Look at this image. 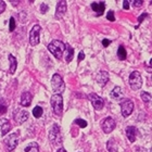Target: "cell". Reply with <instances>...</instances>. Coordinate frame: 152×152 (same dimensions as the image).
Returning a JSON list of instances; mask_svg holds the SVG:
<instances>
[{
	"instance_id": "6",
	"label": "cell",
	"mask_w": 152,
	"mask_h": 152,
	"mask_svg": "<svg viewBox=\"0 0 152 152\" xmlns=\"http://www.w3.org/2000/svg\"><path fill=\"white\" fill-rule=\"evenodd\" d=\"M49 139H50L52 145H60L62 142V138H61V133H60V127L58 126L57 124L52 126L50 133H49Z\"/></svg>"
},
{
	"instance_id": "12",
	"label": "cell",
	"mask_w": 152,
	"mask_h": 152,
	"mask_svg": "<svg viewBox=\"0 0 152 152\" xmlns=\"http://www.w3.org/2000/svg\"><path fill=\"white\" fill-rule=\"evenodd\" d=\"M27 118H28V112L25 111V110H18V111L14 113V120H15L16 123L22 124V123H24Z\"/></svg>"
},
{
	"instance_id": "26",
	"label": "cell",
	"mask_w": 152,
	"mask_h": 152,
	"mask_svg": "<svg viewBox=\"0 0 152 152\" xmlns=\"http://www.w3.org/2000/svg\"><path fill=\"white\" fill-rule=\"evenodd\" d=\"M74 124L78 125V126L82 127V128H85V127L87 126V122L84 121V120H82V118H76V120L74 121Z\"/></svg>"
},
{
	"instance_id": "11",
	"label": "cell",
	"mask_w": 152,
	"mask_h": 152,
	"mask_svg": "<svg viewBox=\"0 0 152 152\" xmlns=\"http://www.w3.org/2000/svg\"><path fill=\"white\" fill-rule=\"evenodd\" d=\"M66 2L64 1V0H61V1H59L57 4V9H56V19L60 20L63 18V15L65 14V12H66Z\"/></svg>"
},
{
	"instance_id": "34",
	"label": "cell",
	"mask_w": 152,
	"mask_h": 152,
	"mask_svg": "<svg viewBox=\"0 0 152 152\" xmlns=\"http://www.w3.org/2000/svg\"><path fill=\"white\" fill-rule=\"evenodd\" d=\"M84 59H85V53H84L83 51H80V52H79V54H78V59H77V61H78V62H80V61L84 60Z\"/></svg>"
},
{
	"instance_id": "30",
	"label": "cell",
	"mask_w": 152,
	"mask_h": 152,
	"mask_svg": "<svg viewBox=\"0 0 152 152\" xmlns=\"http://www.w3.org/2000/svg\"><path fill=\"white\" fill-rule=\"evenodd\" d=\"M48 9H49V7L46 4V3H42L40 6V11H41V13H46L48 11Z\"/></svg>"
},
{
	"instance_id": "25",
	"label": "cell",
	"mask_w": 152,
	"mask_h": 152,
	"mask_svg": "<svg viewBox=\"0 0 152 152\" xmlns=\"http://www.w3.org/2000/svg\"><path fill=\"white\" fill-rule=\"evenodd\" d=\"M42 113H44V110H42L41 107H35L34 110H33V115H34L36 118L40 117L41 115H42Z\"/></svg>"
},
{
	"instance_id": "3",
	"label": "cell",
	"mask_w": 152,
	"mask_h": 152,
	"mask_svg": "<svg viewBox=\"0 0 152 152\" xmlns=\"http://www.w3.org/2000/svg\"><path fill=\"white\" fill-rule=\"evenodd\" d=\"M51 86H52V90L54 91V94L57 95H61L65 89V84H64L63 78L61 77V75L59 74H54L52 76L51 79Z\"/></svg>"
},
{
	"instance_id": "32",
	"label": "cell",
	"mask_w": 152,
	"mask_h": 152,
	"mask_svg": "<svg viewBox=\"0 0 152 152\" xmlns=\"http://www.w3.org/2000/svg\"><path fill=\"white\" fill-rule=\"evenodd\" d=\"M4 9H6V2L2 1V0H0V14L4 11Z\"/></svg>"
},
{
	"instance_id": "14",
	"label": "cell",
	"mask_w": 152,
	"mask_h": 152,
	"mask_svg": "<svg viewBox=\"0 0 152 152\" xmlns=\"http://www.w3.org/2000/svg\"><path fill=\"white\" fill-rule=\"evenodd\" d=\"M125 134H126V137L128 138V140H129L130 142H134L136 140V137H137V128L134 126L126 127Z\"/></svg>"
},
{
	"instance_id": "7",
	"label": "cell",
	"mask_w": 152,
	"mask_h": 152,
	"mask_svg": "<svg viewBox=\"0 0 152 152\" xmlns=\"http://www.w3.org/2000/svg\"><path fill=\"white\" fill-rule=\"evenodd\" d=\"M40 29H41V27L39 25H35L31 29V33H29V42H31L32 46H37V45L39 44Z\"/></svg>"
},
{
	"instance_id": "20",
	"label": "cell",
	"mask_w": 152,
	"mask_h": 152,
	"mask_svg": "<svg viewBox=\"0 0 152 152\" xmlns=\"http://www.w3.org/2000/svg\"><path fill=\"white\" fill-rule=\"evenodd\" d=\"M9 62H10V69L9 72L11 74H14L16 71V66H18V62H16V59L13 57L12 54H9Z\"/></svg>"
},
{
	"instance_id": "15",
	"label": "cell",
	"mask_w": 152,
	"mask_h": 152,
	"mask_svg": "<svg viewBox=\"0 0 152 152\" xmlns=\"http://www.w3.org/2000/svg\"><path fill=\"white\" fill-rule=\"evenodd\" d=\"M91 9L94 10L98 15H102L105 9V3L103 2V1H100V2H92Z\"/></svg>"
},
{
	"instance_id": "5",
	"label": "cell",
	"mask_w": 152,
	"mask_h": 152,
	"mask_svg": "<svg viewBox=\"0 0 152 152\" xmlns=\"http://www.w3.org/2000/svg\"><path fill=\"white\" fill-rule=\"evenodd\" d=\"M129 85L133 90H138V89L141 88L142 78H141V75L138 71H134L133 73L129 75Z\"/></svg>"
},
{
	"instance_id": "23",
	"label": "cell",
	"mask_w": 152,
	"mask_h": 152,
	"mask_svg": "<svg viewBox=\"0 0 152 152\" xmlns=\"http://www.w3.org/2000/svg\"><path fill=\"white\" fill-rule=\"evenodd\" d=\"M117 57L120 60H125L127 57V53H126V49L124 48L123 45H121L120 47H118V50H117Z\"/></svg>"
},
{
	"instance_id": "17",
	"label": "cell",
	"mask_w": 152,
	"mask_h": 152,
	"mask_svg": "<svg viewBox=\"0 0 152 152\" xmlns=\"http://www.w3.org/2000/svg\"><path fill=\"white\" fill-rule=\"evenodd\" d=\"M32 95L29 92H23L22 96H21V104L23 107H28L31 103H32Z\"/></svg>"
},
{
	"instance_id": "4",
	"label": "cell",
	"mask_w": 152,
	"mask_h": 152,
	"mask_svg": "<svg viewBox=\"0 0 152 152\" xmlns=\"http://www.w3.org/2000/svg\"><path fill=\"white\" fill-rule=\"evenodd\" d=\"M19 143V132L10 134L9 136L4 138V146L8 152H11L15 149Z\"/></svg>"
},
{
	"instance_id": "33",
	"label": "cell",
	"mask_w": 152,
	"mask_h": 152,
	"mask_svg": "<svg viewBox=\"0 0 152 152\" xmlns=\"http://www.w3.org/2000/svg\"><path fill=\"white\" fill-rule=\"evenodd\" d=\"M123 8L125 10L129 9V1H128V0H124L123 1Z\"/></svg>"
},
{
	"instance_id": "31",
	"label": "cell",
	"mask_w": 152,
	"mask_h": 152,
	"mask_svg": "<svg viewBox=\"0 0 152 152\" xmlns=\"http://www.w3.org/2000/svg\"><path fill=\"white\" fill-rule=\"evenodd\" d=\"M142 3H143V1L142 0H134L133 1V4H134V7H141L142 6Z\"/></svg>"
},
{
	"instance_id": "22",
	"label": "cell",
	"mask_w": 152,
	"mask_h": 152,
	"mask_svg": "<svg viewBox=\"0 0 152 152\" xmlns=\"http://www.w3.org/2000/svg\"><path fill=\"white\" fill-rule=\"evenodd\" d=\"M107 149L109 152H116L117 151V143L115 142L114 139H110L107 143Z\"/></svg>"
},
{
	"instance_id": "18",
	"label": "cell",
	"mask_w": 152,
	"mask_h": 152,
	"mask_svg": "<svg viewBox=\"0 0 152 152\" xmlns=\"http://www.w3.org/2000/svg\"><path fill=\"white\" fill-rule=\"evenodd\" d=\"M110 96H111V98L114 99V100H121L124 97L121 87H114L113 90L110 92Z\"/></svg>"
},
{
	"instance_id": "35",
	"label": "cell",
	"mask_w": 152,
	"mask_h": 152,
	"mask_svg": "<svg viewBox=\"0 0 152 152\" xmlns=\"http://www.w3.org/2000/svg\"><path fill=\"white\" fill-rule=\"evenodd\" d=\"M110 44H111V40H109V39H103V40H102V45H103V47H108Z\"/></svg>"
},
{
	"instance_id": "8",
	"label": "cell",
	"mask_w": 152,
	"mask_h": 152,
	"mask_svg": "<svg viewBox=\"0 0 152 152\" xmlns=\"http://www.w3.org/2000/svg\"><path fill=\"white\" fill-rule=\"evenodd\" d=\"M88 98L91 102L92 107L95 108V110H101L103 108V105H104V101H103V99L101 97H99L98 95H96V94H89L88 95Z\"/></svg>"
},
{
	"instance_id": "9",
	"label": "cell",
	"mask_w": 152,
	"mask_h": 152,
	"mask_svg": "<svg viewBox=\"0 0 152 152\" xmlns=\"http://www.w3.org/2000/svg\"><path fill=\"white\" fill-rule=\"evenodd\" d=\"M121 110L124 117L129 116L134 111V102L132 100H125V101L121 104Z\"/></svg>"
},
{
	"instance_id": "28",
	"label": "cell",
	"mask_w": 152,
	"mask_h": 152,
	"mask_svg": "<svg viewBox=\"0 0 152 152\" xmlns=\"http://www.w3.org/2000/svg\"><path fill=\"white\" fill-rule=\"evenodd\" d=\"M14 29H15V20H14V18H11L9 23V31L10 32H13Z\"/></svg>"
},
{
	"instance_id": "16",
	"label": "cell",
	"mask_w": 152,
	"mask_h": 152,
	"mask_svg": "<svg viewBox=\"0 0 152 152\" xmlns=\"http://www.w3.org/2000/svg\"><path fill=\"white\" fill-rule=\"evenodd\" d=\"M0 125H1V135L4 137L11 129V124H10L9 120L4 118V120L0 121Z\"/></svg>"
},
{
	"instance_id": "19",
	"label": "cell",
	"mask_w": 152,
	"mask_h": 152,
	"mask_svg": "<svg viewBox=\"0 0 152 152\" xmlns=\"http://www.w3.org/2000/svg\"><path fill=\"white\" fill-rule=\"evenodd\" d=\"M65 48H66V52H65V61H66L67 63H70L74 58V49L71 47L70 45H65Z\"/></svg>"
},
{
	"instance_id": "24",
	"label": "cell",
	"mask_w": 152,
	"mask_h": 152,
	"mask_svg": "<svg viewBox=\"0 0 152 152\" xmlns=\"http://www.w3.org/2000/svg\"><path fill=\"white\" fill-rule=\"evenodd\" d=\"M141 99H142V101L145 103H150L151 102V95H150L149 92H146V91H142L141 92V95H140Z\"/></svg>"
},
{
	"instance_id": "27",
	"label": "cell",
	"mask_w": 152,
	"mask_h": 152,
	"mask_svg": "<svg viewBox=\"0 0 152 152\" xmlns=\"http://www.w3.org/2000/svg\"><path fill=\"white\" fill-rule=\"evenodd\" d=\"M7 112V103L3 99H0V114H4Z\"/></svg>"
},
{
	"instance_id": "13",
	"label": "cell",
	"mask_w": 152,
	"mask_h": 152,
	"mask_svg": "<svg viewBox=\"0 0 152 152\" xmlns=\"http://www.w3.org/2000/svg\"><path fill=\"white\" fill-rule=\"evenodd\" d=\"M96 80H97V83H98L99 85L103 87L109 80V73L107 72V71H101V72H99L97 77H96Z\"/></svg>"
},
{
	"instance_id": "21",
	"label": "cell",
	"mask_w": 152,
	"mask_h": 152,
	"mask_svg": "<svg viewBox=\"0 0 152 152\" xmlns=\"http://www.w3.org/2000/svg\"><path fill=\"white\" fill-rule=\"evenodd\" d=\"M25 152H39V146L37 142H31L28 146L24 149Z\"/></svg>"
},
{
	"instance_id": "37",
	"label": "cell",
	"mask_w": 152,
	"mask_h": 152,
	"mask_svg": "<svg viewBox=\"0 0 152 152\" xmlns=\"http://www.w3.org/2000/svg\"><path fill=\"white\" fill-rule=\"evenodd\" d=\"M136 152H148V151H147V150H145V149H141V148H138Z\"/></svg>"
},
{
	"instance_id": "2",
	"label": "cell",
	"mask_w": 152,
	"mask_h": 152,
	"mask_svg": "<svg viewBox=\"0 0 152 152\" xmlns=\"http://www.w3.org/2000/svg\"><path fill=\"white\" fill-rule=\"evenodd\" d=\"M51 107H52V110H53L54 114L58 115V116H61L62 113H63V98L61 95H57L54 94L52 97H51Z\"/></svg>"
},
{
	"instance_id": "10",
	"label": "cell",
	"mask_w": 152,
	"mask_h": 152,
	"mask_svg": "<svg viewBox=\"0 0 152 152\" xmlns=\"http://www.w3.org/2000/svg\"><path fill=\"white\" fill-rule=\"evenodd\" d=\"M115 126H116V123H115L114 118H112V117H107L102 122V129H103V132L105 134L111 133L112 130L115 128Z\"/></svg>"
},
{
	"instance_id": "1",
	"label": "cell",
	"mask_w": 152,
	"mask_h": 152,
	"mask_svg": "<svg viewBox=\"0 0 152 152\" xmlns=\"http://www.w3.org/2000/svg\"><path fill=\"white\" fill-rule=\"evenodd\" d=\"M48 50L50 51L58 60H60L62 58V54L64 53V50H65V44L61 40H52L48 45Z\"/></svg>"
},
{
	"instance_id": "38",
	"label": "cell",
	"mask_w": 152,
	"mask_h": 152,
	"mask_svg": "<svg viewBox=\"0 0 152 152\" xmlns=\"http://www.w3.org/2000/svg\"><path fill=\"white\" fill-rule=\"evenodd\" d=\"M57 152H67V151L64 149V148H60L59 150H57Z\"/></svg>"
},
{
	"instance_id": "29",
	"label": "cell",
	"mask_w": 152,
	"mask_h": 152,
	"mask_svg": "<svg viewBox=\"0 0 152 152\" xmlns=\"http://www.w3.org/2000/svg\"><path fill=\"white\" fill-rule=\"evenodd\" d=\"M107 19L111 22H114L115 21V16H114V12L113 11H109L108 14H107Z\"/></svg>"
},
{
	"instance_id": "36",
	"label": "cell",
	"mask_w": 152,
	"mask_h": 152,
	"mask_svg": "<svg viewBox=\"0 0 152 152\" xmlns=\"http://www.w3.org/2000/svg\"><path fill=\"white\" fill-rule=\"evenodd\" d=\"M147 16H148V14H147V13H143V14H141V15L139 16V19H138V23H141L142 22V20L145 19V18H147Z\"/></svg>"
},
{
	"instance_id": "39",
	"label": "cell",
	"mask_w": 152,
	"mask_h": 152,
	"mask_svg": "<svg viewBox=\"0 0 152 152\" xmlns=\"http://www.w3.org/2000/svg\"><path fill=\"white\" fill-rule=\"evenodd\" d=\"M19 2H20V1H11V3H12V4H14V6H16Z\"/></svg>"
}]
</instances>
